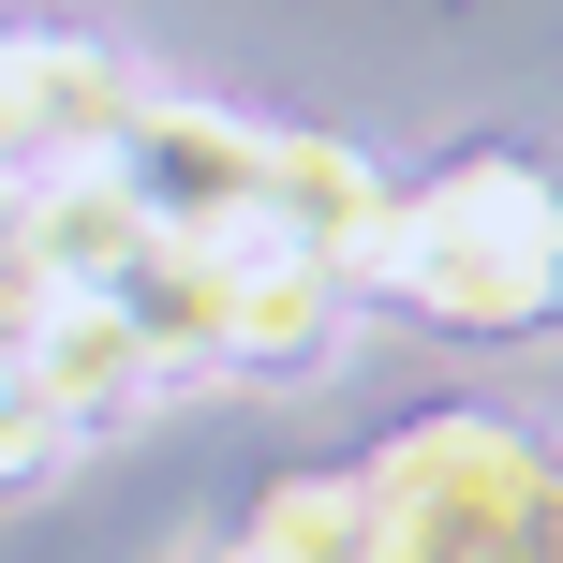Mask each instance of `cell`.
<instances>
[{
  "label": "cell",
  "instance_id": "1",
  "mask_svg": "<svg viewBox=\"0 0 563 563\" xmlns=\"http://www.w3.org/2000/svg\"><path fill=\"white\" fill-rule=\"evenodd\" d=\"M356 282H386L430 327H549L563 311V178L549 164H445L386 194Z\"/></svg>",
  "mask_w": 563,
  "mask_h": 563
},
{
  "label": "cell",
  "instance_id": "2",
  "mask_svg": "<svg viewBox=\"0 0 563 563\" xmlns=\"http://www.w3.org/2000/svg\"><path fill=\"white\" fill-rule=\"evenodd\" d=\"M253 178H267V134H238L223 104H134V134L104 148V194L134 208V238L194 267L253 238Z\"/></svg>",
  "mask_w": 563,
  "mask_h": 563
},
{
  "label": "cell",
  "instance_id": "3",
  "mask_svg": "<svg viewBox=\"0 0 563 563\" xmlns=\"http://www.w3.org/2000/svg\"><path fill=\"white\" fill-rule=\"evenodd\" d=\"M356 327V282L311 253H223L208 267V371H253V386H311Z\"/></svg>",
  "mask_w": 563,
  "mask_h": 563
},
{
  "label": "cell",
  "instance_id": "4",
  "mask_svg": "<svg viewBox=\"0 0 563 563\" xmlns=\"http://www.w3.org/2000/svg\"><path fill=\"white\" fill-rule=\"evenodd\" d=\"M134 104H148V89L119 75L104 45H59V30H45V45H0V178L30 194V178L104 164V148L134 134Z\"/></svg>",
  "mask_w": 563,
  "mask_h": 563
},
{
  "label": "cell",
  "instance_id": "5",
  "mask_svg": "<svg viewBox=\"0 0 563 563\" xmlns=\"http://www.w3.org/2000/svg\"><path fill=\"white\" fill-rule=\"evenodd\" d=\"M238 563H356V475H297L253 505V534H238Z\"/></svg>",
  "mask_w": 563,
  "mask_h": 563
}]
</instances>
